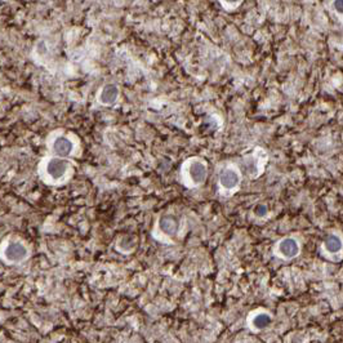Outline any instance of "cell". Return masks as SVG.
I'll return each instance as SVG.
<instances>
[{"label": "cell", "mask_w": 343, "mask_h": 343, "mask_svg": "<svg viewBox=\"0 0 343 343\" xmlns=\"http://www.w3.org/2000/svg\"><path fill=\"white\" fill-rule=\"evenodd\" d=\"M219 184L225 190H234L240 184V173L236 169H223L219 174Z\"/></svg>", "instance_id": "obj_1"}, {"label": "cell", "mask_w": 343, "mask_h": 343, "mask_svg": "<svg viewBox=\"0 0 343 343\" xmlns=\"http://www.w3.org/2000/svg\"><path fill=\"white\" fill-rule=\"evenodd\" d=\"M206 174H208V168H206L205 163L200 162V160L191 162L190 167H188V175H190L191 181H192L193 183H203L206 179Z\"/></svg>", "instance_id": "obj_2"}, {"label": "cell", "mask_w": 343, "mask_h": 343, "mask_svg": "<svg viewBox=\"0 0 343 343\" xmlns=\"http://www.w3.org/2000/svg\"><path fill=\"white\" fill-rule=\"evenodd\" d=\"M28 256L27 248L22 243H12L5 249V258L10 262H18L23 261Z\"/></svg>", "instance_id": "obj_3"}, {"label": "cell", "mask_w": 343, "mask_h": 343, "mask_svg": "<svg viewBox=\"0 0 343 343\" xmlns=\"http://www.w3.org/2000/svg\"><path fill=\"white\" fill-rule=\"evenodd\" d=\"M278 248L281 256L285 257V258L288 259L294 258V257H297L300 254V245H298V243H297L294 239H292V237H287L284 240H281L280 243H279Z\"/></svg>", "instance_id": "obj_4"}, {"label": "cell", "mask_w": 343, "mask_h": 343, "mask_svg": "<svg viewBox=\"0 0 343 343\" xmlns=\"http://www.w3.org/2000/svg\"><path fill=\"white\" fill-rule=\"evenodd\" d=\"M67 167H69V164H67V162H65V160L53 159L48 163L47 172L49 173V175H52V177L57 179V178H61L65 175L66 171H67Z\"/></svg>", "instance_id": "obj_5"}, {"label": "cell", "mask_w": 343, "mask_h": 343, "mask_svg": "<svg viewBox=\"0 0 343 343\" xmlns=\"http://www.w3.org/2000/svg\"><path fill=\"white\" fill-rule=\"evenodd\" d=\"M119 97V88L115 84H109L101 91L98 100L102 105H113Z\"/></svg>", "instance_id": "obj_6"}, {"label": "cell", "mask_w": 343, "mask_h": 343, "mask_svg": "<svg viewBox=\"0 0 343 343\" xmlns=\"http://www.w3.org/2000/svg\"><path fill=\"white\" fill-rule=\"evenodd\" d=\"M54 153L58 156H69L72 151L71 141L65 137H59L54 141Z\"/></svg>", "instance_id": "obj_7"}, {"label": "cell", "mask_w": 343, "mask_h": 343, "mask_svg": "<svg viewBox=\"0 0 343 343\" xmlns=\"http://www.w3.org/2000/svg\"><path fill=\"white\" fill-rule=\"evenodd\" d=\"M160 228L164 234L169 235V236H173V235L177 234L178 231V222L174 217L172 215H166L163 217L162 221H160Z\"/></svg>", "instance_id": "obj_8"}, {"label": "cell", "mask_w": 343, "mask_h": 343, "mask_svg": "<svg viewBox=\"0 0 343 343\" xmlns=\"http://www.w3.org/2000/svg\"><path fill=\"white\" fill-rule=\"evenodd\" d=\"M324 247L329 253H338L343 247L342 240H341V237L337 236V235H329L325 239Z\"/></svg>", "instance_id": "obj_9"}, {"label": "cell", "mask_w": 343, "mask_h": 343, "mask_svg": "<svg viewBox=\"0 0 343 343\" xmlns=\"http://www.w3.org/2000/svg\"><path fill=\"white\" fill-rule=\"evenodd\" d=\"M270 323H271V318L267 314H257L252 320L253 327L258 329V331H262V329L267 328L270 325Z\"/></svg>", "instance_id": "obj_10"}, {"label": "cell", "mask_w": 343, "mask_h": 343, "mask_svg": "<svg viewBox=\"0 0 343 343\" xmlns=\"http://www.w3.org/2000/svg\"><path fill=\"white\" fill-rule=\"evenodd\" d=\"M244 167H245V169H247L248 174L256 175L257 171H258V160L254 159V158L245 159V162H244Z\"/></svg>", "instance_id": "obj_11"}, {"label": "cell", "mask_w": 343, "mask_h": 343, "mask_svg": "<svg viewBox=\"0 0 343 343\" xmlns=\"http://www.w3.org/2000/svg\"><path fill=\"white\" fill-rule=\"evenodd\" d=\"M333 6L338 14H343V0H334Z\"/></svg>", "instance_id": "obj_12"}, {"label": "cell", "mask_w": 343, "mask_h": 343, "mask_svg": "<svg viewBox=\"0 0 343 343\" xmlns=\"http://www.w3.org/2000/svg\"><path fill=\"white\" fill-rule=\"evenodd\" d=\"M256 214L258 215V217H263V215L267 214V206L266 205H258L256 208Z\"/></svg>", "instance_id": "obj_13"}, {"label": "cell", "mask_w": 343, "mask_h": 343, "mask_svg": "<svg viewBox=\"0 0 343 343\" xmlns=\"http://www.w3.org/2000/svg\"><path fill=\"white\" fill-rule=\"evenodd\" d=\"M223 3L226 4V5H230V6H232V5H236V4H239L241 1V0H222Z\"/></svg>", "instance_id": "obj_14"}, {"label": "cell", "mask_w": 343, "mask_h": 343, "mask_svg": "<svg viewBox=\"0 0 343 343\" xmlns=\"http://www.w3.org/2000/svg\"><path fill=\"white\" fill-rule=\"evenodd\" d=\"M4 4V0H0V5H3Z\"/></svg>", "instance_id": "obj_15"}]
</instances>
